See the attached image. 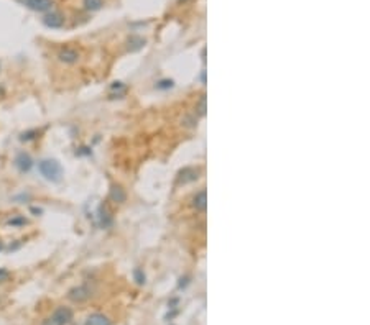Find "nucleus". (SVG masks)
<instances>
[{
	"instance_id": "nucleus-16",
	"label": "nucleus",
	"mask_w": 370,
	"mask_h": 325,
	"mask_svg": "<svg viewBox=\"0 0 370 325\" xmlns=\"http://www.w3.org/2000/svg\"><path fill=\"white\" fill-rule=\"evenodd\" d=\"M33 135H37V131H26V133H23L22 135V138H20V140L22 141H28V140H33Z\"/></svg>"
},
{
	"instance_id": "nucleus-9",
	"label": "nucleus",
	"mask_w": 370,
	"mask_h": 325,
	"mask_svg": "<svg viewBox=\"0 0 370 325\" xmlns=\"http://www.w3.org/2000/svg\"><path fill=\"white\" fill-rule=\"evenodd\" d=\"M193 207L198 212H204L206 210V207H207V196H206V191L204 189H201L199 192H196V196L193 197Z\"/></svg>"
},
{
	"instance_id": "nucleus-12",
	"label": "nucleus",
	"mask_w": 370,
	"mask_h": 325,
	"mask_svg": "<svg viewBox=\"0 0 370 325\" xmlns=\"http://www.w3.org/2000/svg\"><path fill=\"white\" fill-rule=\"evenodd\" d=\"M86 325H110V319L104 314H92L87 317Z\"/></svg>"
},
{
	"instance_id": "nucleus-15",
	"label": "nucleus",
	"mask_w": 370,
	"mask_h": 325,
	"mask_svg": "<svg viewBox=\"0 0 370 325\" xmlns=\"http://www.w3.org/2000/svg\"><path fill=\"white\" fill-rule=\"evenodd\" d=\"M134 276H135V279H137L138 284H145V274H143L142 269H135Z\"/></svg>"
},
{
	"instance_id": "nucleus-6",
	"label": "nucleus",
	"mask_w": 370,
	"mask_h": 325,
	"mask_svg": "<svg viewBox=\"0 0 370 325\" xmlns=\"http://www.w3.org/2000/svg\"><path fill=\"white\" fill-rule=\"evenodd\" d=\"M51 317L56 322H59L61 325H68L69 322L73 320V310L69 309V307L61 306L58 309H54V312L51 314Z\"/></svg>"
},
{
	"instance_id": "nucleus-14",
	"label": "nucleus",
	"mask_w": 370,
	"mask_h": 325,
	"mask_svg": "<svg viewBox=\"0 0 370 325\" xmlns=\"http://www.w3.org/2000/svg\"><path fill=\"white\" fill-rule=\"evenodd\" d=\"M9 225H12V227H18V225H25L26 224V219L25 217H13V219H10L9 222H7Z\"/></svg>"
},
{
	"instance_id": "nucleus-22",
	"label": "nucleus",
	"mask_w": 370,
	"mask_h": 325,
	"mask_svg": "<svg viewBox=\"0 0 370 325\" xmlns=\"http://www.w3.org/2000/svg\"><path fill=\"white\" fill-rule=\"evenodd\" d=\"M181 2H186V0H181Z\"/></svg>"
},
{
	"instance_id": "nucleus-20",
	"label": "nucleus",
	"mask_w": 370,
	"mask_h": 325,
	"mask_svg": "<svg viewBox=\"0 0 370 325\" xmlns=\"http://www.w3.org/2000/svg\"><path fill=\"white\" fill-rule=\"evenodd\" d=\"M7 279H9V271L4 269V268H0V282H4Z\"/></svg>"
},
{
	"instance_id": "nucleus-17",
	"label": "nucleus",
	"mask_w": 370,
	"mask_h": 325,
	"mask_svg": "<svg viewBox=\"0 0 370 325\" xmlns=\"http://www.w3.org/2000/svg\"><path fill=\"white\" fill-rule=\"evenodd\" d=\"M204 112H206V97L202 95L201 100H199V114L204 115Z\"/></svg>"
},
{
	"instance_id": "nucleus-10",
	"label": "nucleus",
	"mask_w": 370,
	"mask_h": 325,
	"mask_svg": "<svg viewBox=\"0 0 370 325\" xmlns=\"http://www.w3.org/2000/svg\"><path fill=\"white\" fill-rule=\"evenodd\" d=\"M109 197H110V200H112V202L122 204V202H125V199H127V194H125V191L120 188V186L114 184L112 188H110Z\"/></svg>"
},
{
	"instance_id": "nucleus-13",
	"label": "nucleus",
	"mask_w": 370,
	"mask_h": 325,
	"mask_svg": "<svg viewBox=\"0 0 370 325\" xmlns=\"http://www.w3.org/2000/svg\"><path fill=\"white\" fill-rule=\"evenodd\" d=\"M104 5V0H82V7L87 12H97L101 10Z\"/></svg>"
},
{
	"instance_id": "nucleus-19",
	"label": "nucleus",
	"mask_w": 370,
	"mask_h": 325,
	"mask_svg": "<svg viewBox=\"0 0 370 325\" xmlns=\"http://www.w3.org/2000/svg\"><path fill=\"white\" fill-rule=\"evenodd\" d=\"M41 325H61V323H59V322H56V320H54L53 317L50 315V317H48V319H45L43 322H41Z\"/></svg>"
},
{
	"instance_id": "nucleus-2",
	"label": "nucleus",
	"mask_w": 370,
	"mask_h": 325,
	"mask_svg": "<svg viewBox=\"0 0 370 325\" xmlns=\"http://www.w3.org/2000/svg\"><path fill=\"white\" fill-rule=\"evenodd\" d=\"M90 296H92V289L86 284H81V286H76L73 289H69L68 299L76 302V304H81V302H86L87 299H90Z\"/></svg>"
},
{
	"instance_id": "nucleus-18",
	"label": "nucleus",
	"mask_w": 370,
	"mask_h": 325,
	"mask_svg": "<svg viewBox=\"0 0 370 325\" xmlns=\"http://www.w3.org/2000/svg\"><path fill=\"white\" fill-rule=\"evenodd\" d=\"M158 89H168V87H173V81H162L158 82Z\"/></svg>"
},
{
	"instance_id": "nucleus-3",
	"label": "nucleus",
	"mask_w": 370,
	"mask_h": 325,
	"mask_svg": "<svg viewBox=\"0 0 370 325\" xmlns=\"http://www.w3.org/2000/svg\"><path fill=\"white\" fill-rule=\"evenodd\" d=\"M20 4L25 5L26 9L33 12H50L53 7V0H18Z\"/></svg>"
},
{
	"instance_id": "nucleus-11",
	"label": "nucleus",
	"mask_w": 370,
	"mask_h": 325,
	"mask_svg": "<svg viewBox=\"0 0 370 325\" xmlns=\"http://www.w3.org/2000/svg\"><path fill=\"white\" fill-rule=\"evenodd\" d=\"M145 45H146V40L145 38H142V37H130L127 40V51H130V53L140 51Z\"/></svg>"
},
{
	"instance_id": "nucleus-8",
	"label": "nucleus",
	"mask_w": 370,
	"mask_h": 325,
	"mask_svg": "<svg viewBox=\"0 0 370 325\" xmlns=\"http://www.w3.org/2000/svg\"><path fill=\"white\" fill-rule=\"evenodd\" d=\"M15 166L18 168L20 172H26V171H30L32 169V166H33V160H32V156L28 153H20L17 158H15Z\"/></svg>"
},
{
	"instance_id": "nucleus-4",
	"label": "nucleus",
	"mask_w": 370,
	"mask_h": 325,
	"mask_svg": "<svg viewBox=\"0 0 370 325\" xmlns=\"http://www.w3.org/2000/svg\"><path fill=\"white\" fill-rule=\"evenodd\" d=\"M58 59L65 64H74L79 61V51L76 50V48H71V46L61 48L59 53H58Z\"/></svg>"
},
{
	"instance_id": "nucleus-5",
	"label": "nucleus",
	"mask_w": 370,
	"mask_h": 325,
	"mask_svg": "<svg viewBox=\"0 0 370 325\" xmlns=\"http://www.w3.org/2000/svg\"><path fill=\"white\" fill-rule=\"evenodd\" d=\"M43 25L48 28H61L65 25V15L59 12H46L43 17Z\"/></svg>"
},
{
	"instance_id": "nucleus-21",
	"label": "nucleus",
	"mask_w": 370,
	"mask_h": 325,
	"mask_svg": "<svg viewBox=\"0 0 370 325\" xmlns=\"http://www.w3.org/2000/svg\"><path fill=\"white\" fill-rule=\"evenodd\" d=\"M4 248H5V246H4V241H2V240H0V251H2V250H4Z\"/></svg>"
},
{
	"instance_id": "nucleus-1",
	"label": "nucleus",
	"mask_w": 370,
	"mask_h": 325,
	"mask_svg": "<svg viewBox=\"0 0 370 325\" xmlns=\"http://www.w3.org/2000/svg\"><path fill=\"white\" fill-rule=\"evenodd\" d=\"M38 169H40L41 174L48 179V181L58 183V181H61V177H63V168H61V164L56 160H43V161H40Z\"/></svg>"
},
{
	"instance_id": "nucleus-7",
	"label": "nucleus",
	"mask_w": 370,
	"mask_h": 325,
	"mask_svg": "<svg viewBox=\"0 0 370 325\" xmlns=\"http://www.w3.org/2000/svg\"><path fill=\"white\" fill-rule=\"evenodd\" d=\"M198 177H199V169L198 168H184L183 171H179L178 183L179 184H188V183L196 181Z\"/></svg>"
}]
</instances>
